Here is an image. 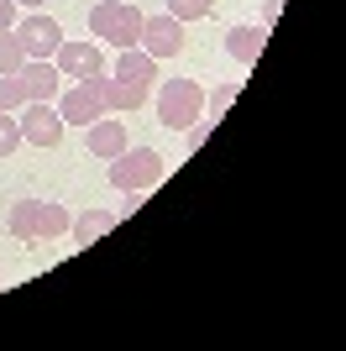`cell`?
Listing matches in <instances>:
<instances>
[{
	"label": "cell",
	"instance_id": "obj_1",
	"mask_svg": "<svg viewBox=\"0 0 346 351\" xmlns=\"http://www.w3.org/2000/svg\"><path fill=\"white\" fill-rule=\"evenodd\" d=\"M69 220L73 215L58 199H16L5 215V231L16 241H58V236H69Z\"/></svg>",
	"mask_w": 346,
	"mask_h": 351
},
{
	"label": "cell",
	"instance_id": "obj_2",
	"mask_svg": "<svg viewBox=\"0 0 346 351\" xmlns=\"http://www.w3.org/2000/svg\"><path fill=\"white\" fill-rule=\"evenodd\" d=\"M152 105H158L163 126L184 132V126H194V121L205 116V84L200 79H163L158 95H152Z\"/></svg>",
	"mask_w": 346,
	"mask_h": 351
},
{
	"label": "cell",
	"instance_id": "obj_3",
	"mask_svg": "<svg viewBox=\"0 0 346 351\" xmlns=\"http://www.w3.org/2000/svg\"><path fill=\"white\" fill-rule=\"evenodd\" d=\"M89 32H95L105 47H137V37H142V11H137L131 0H95V5H89Z\"/></svg>",
	"mask_w": 346,
	"mask_h": 351
},
{
	"label": "cell",
	"instance_id": "obj_4",
	"mask_svg": "<svg viewBox=\"0 0 346 351\" xmlns=\"http://www.w3.org/2000/svg\"><path fill=\"white\" fill-rule=\"evenodd\" d=\"M163 178V158L152 152V147H126L121 158H111V189H121V194H147L152 184Z\"/></svg>",
	"mask_w": 346,
	"mask_h": 351
},
{
	"label": "cell",
	"instance_id": "obj_5",
	"mask_svg": "<svg viewBox=\"0 0 346 351\" xmlns=\"http://www.w3.org/2000/svg\"><path fill=\"white\" fill-rule=\"evenodd\" d=\"M58 116H63V126H89V121L105 116V73H95V79H73L69 95H58Z\"/></svg>",
	"mask_w": 346,
	"mask_h": 351
},
{
	"label": "cell",
	"instance_id": "obj_6",
	"mask_svg": "<svg viewBox=\"0 0 346 351\" xmlns=\"http://www.w3.org/2000/svg\"><path fill=\"white\" fill-rule=\"evenodd\" d=\"M137 47H142L147 58H178L189 47V37H184V21L178 16H168V11H158V16H142V37H137Z\"/></svg>",
	"mask_w": 346,
	"mask_h": 351
},
{
	"label": "cell",
	"instance_id": "obj_7",
	"mask_svg": "<svg viewBox=\"0 0 346 351\" xmlns=\"http://www.w3.org/2000/svg\"><path fill=\"white\" fill-rule=\"evenodd\" d=\"M16 43H21V53L27 58H53L58 43H63V27H58L47 11H27V16H16Z\"/></svg>",
	"mask_w": 346,
	"mask_h": 351
},
{
	"label": "cell",
	"instance_id": "obj_8",
	"mask_svg": "<svg viewBox=\"0 0 346 351\" xmlns=\"http://www.w3.org/2000/svg\"><path fill=\"white\" fill-rule=\"evenodd\" d=\"M16 121H21V142H32V147H58L63 142V116H58V105H47V100H27L21 110H16Z\"/></svg>",
	"mask_w": 346,
	"mask_h": 351
},
{
	"label": "cell",
	"instance_id": "obj_9",
	"mask_svg": "<svg viewBox=\"0 0 346 351\" xmlns=\"http://www.w3.org/2000/svg\"><path fill=\"white\" fill-rule=\"evenodd\" d=\"M53 69L63 73V79H95V73H105V53H100V43L63 37L58 53H53Z\"/></svg>",
	"mask_w": 346,
	"mask_h": 351
},
{
	"label": "cell",
	"instance_id": "obj_10",
	"mask_svg": "<svg viewBox=\"0 0 346 351\" xmlns=\"http://www.w3.org/2000/svg\"><path fill=\"white\" fill-rule=\"evenodd\" d=\"M16 79H21V89H27V100H47L53 105L58 95H63V73L53 69V58H27L21 69H16Z\"/></svg>",
	"mask_w": 346,
	"mask_h": 351
},
{
	"label": "cell",
	"instance_id": "obj_11",
	"mask_svg": "<svg viewBox=\"0 0 346 351\" xmlns=\"http://www.w3.org/2000/svg\"><path fill=\"white\" fill-rule=\"evenodd\" d=\"M111 79H121V84L147 89V95H152V79H158V58H147L142 47H121V58H115Z\"/></svg>",
	"mask_w": 346,
	"mask_h": 351
},
{
	"label": "cell",
	"instance_id": "obj_12",
	"mask_svg": "<svg viewBox=\"0 0 346 351\" xmlns=\"http://www.w3.org/2000/svg\"><path fill=\"white\" fill-rule=\"evenodd\" d=\"M84 147H89V152H95V158H105V162H111V158H121V152H126V121H89V126H84Z\"/></svg>",
	"mask_w": 346,
	"mask_h": 351
},
{
	"label": "cell",
	"instance_id": "obj_13",
	"mask_svg": "<svg viewBox=\"0 0 346 351\" xmlns=\"http://www.w3.org/2000/svg\"><path fill=\"white\" fill-rule=\"evenodd\" d=\"M262 43H268V27H246V21H242V27L226 32V53L236 63H257L262 58Z\"/></svg>",
	"mask_w": 346,
	"mask_h": 351
},
{
	"label": "cell",
	"instance_id": "obj_14",
	"mask_svg": "<svg viewBox=\"0 0 346 351\" xmlns=\"http://www.w3.org/2000/svg\"><path fill=\"white\" fill-rule=\"evenodd\" d=\"M115 231V215L111 210H84L79 220H69V236L79 241V247H95L100 236H111Z\"/></svg>",
	"mask_w": 346,
	"mask_h": 351
},
{
	"label": "cell",
	"instance_id": "obj_15",
	"mask_svg": "<svg viewBox=\"0 0 346 351\" xmlns=\"http://www.w3.org/2000/svg\"><path fill=\"white\" fill-rule=\"evenodd\" d=\"M142 105H147V89L121 84V79H111V69H105V110H121V116H131V110H142Z\"/></svg>",
	"mask_w": 346,
	"mask_h": 351
},
{
	"label": "cell",
	"instance_id": "obj_16",
	"mask_svg": "<svg viewBox=\"0 0 346 351\" xmlns=\"http://www.w3.org/2000/svg\"><path fill=\"white\" fill-rule=\"evenodd\" d=\"M216 11V0H168V16H178V21H205V16Z\"/></svg>",
	"mask_w": 346,
	"mask_h": 351
},
{
	"label": "cell",
	"instance_id": "obj_17",
	"mask_svg": "<svg viewBox=\"0 0 346 351\" xmlns=\"http://www.w3.org/2000/svg\"><path fill=\"white\" fill-rule=\"evenodd\" d=\"M16 147H21V121L16 110H0V158H11Z\"/></svg>",
	"mask_w": 346,
	"mask_h": 351
},
{
	"label": "cell",
	"instance_id": "obj_18",
	"mask_svg": "<svg viewBox=\"0 0 346 351\" xmlns=\"http://www.w3.org/2000/svg\"><path fill=\"white\" fill-rule=\"evenodd\" d=\"M21 63H27V53L16 43V32H0V73H16Z\"/></svg>",
	"mask_w": 346,
	"mask_h": 351
},
{
	"label": "cell",
	"instance_id": "obj_19",
	"mask_svg": "<svg viewBox=\"0 0 346 351\" xmlns=\"http://www.w3.org/2000/svg\"><path fill=\"white\" fill-rule=\"evenodd\" d=\"M21 105H27L21 79H16V73H0V110H21Z\"/></svg>",
	"mask_w": 346,
	"mask_h": 351
},
{
	"label": "cell",
	"instance_id": "obj_20",
	"mask_svg": "<svg viewBox=\"0 0 346 351\" xmlns=\"http://www.w3.org/2000/svg\"><path fill=\"white\" fill-rule=\"evenodd\" d=\"M236 89H242V84H220L216 95H210V121H220V116L231 110V100H236Z\"/></svg>",
	"mask_w": 346,
	"mask_h": 351
},
{
	"label": "cell",
	"instance_id": "obj_21",
	"mask_svg": "<svg viewBox=\"0 0 346 351\" xmlns=\"http://www.w3.org/2000/svg\"><path fill=\"white\" fill-rule=\"evenodd\" d=\"M278 11H284V0H262V21H257V27H268V32H273Z\"/></svg>",
	"mask_w": 346,
	"mask_h": 351
},
{
	"label": "cell",
	"instance_id": "obj_22",
	"mask_svg": "<svg viewBox=\"0 0 346 351\" xmlns=\"http://www.w3.org/2000/svg\"><path fill=\"white\" fill-rule=\"evenodd\" d=\"M16 27V0H0V32Z\"/></svg>",
	"mask_w": 346,
	"mask_h": 351
},
{
	"label": "cell",
	"instance_id": "obj_23",
	"mask_svg": "<svg viewBox=\"0 0 346 351\" xmlns=\"http://www.w3.org/2000/svg\"><path fill=\"white\" fill-rule=\"evenodd\" d=\"M16 5H27V11H43V0H16Z\"/></svg>",
	"mask_w": 346,
	"mask_h": 351
}]
</instances>
